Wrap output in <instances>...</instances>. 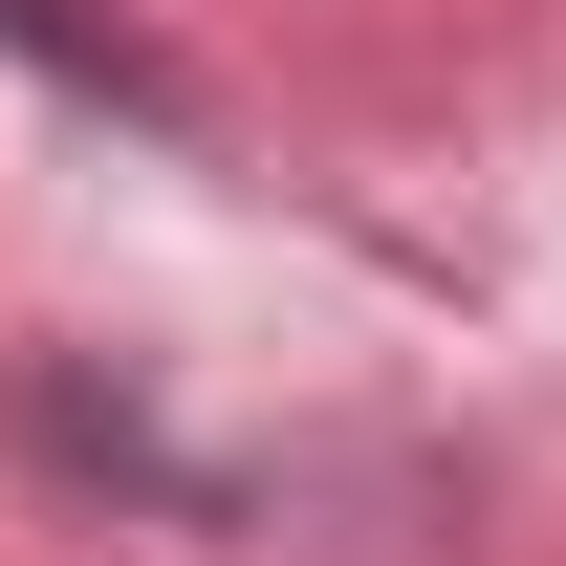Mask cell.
<instances>
[{"label": "cell", "mask_w": 566, "mask_h": 566, "mask_svg": "<svg viewBox=\"0 0 566 566\" xmlns=\"http://www.w3.org/2000/svg\"><path fill=\"white\" fill-rule=\"evenodd\" d=\"M0 66H44V87H109V109H175V66H153L109 0H0Z\"/></svg>", "instance_id": "obj_1"}]
</instances>
